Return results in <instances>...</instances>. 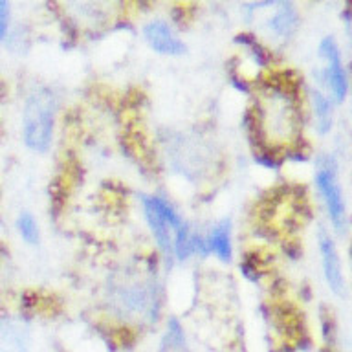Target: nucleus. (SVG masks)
<instances>
[{"label": "nucleus", "mask_w": 352, "mask_h": 352, "mask_svg": "<svg viewBox=\"0 0 352 352\" xmlns=\"http://www.w3.org/2000/svg\"><path fill=\"white\" fill-rule=\"evenodd\" d=\"M296 22V8L288 2H283V4H275V13L266 21V28L275 37H288L294 32Z\"/></svg>", "instance_id": "6e6552de"}, {"label": "nucleus", "mask_w": 352, "mask_h": 352, "mask_svg": "<svg viewBox=\"0 0 352 352\" xmlns=\"http://www.w3.org/2000/svg\"><path fill=\"white\" fill-rule=\"evenodd\" d=\"M312 107L316 116V125L321 134L330 131L332 126V103L330 99L319 90H312Z\"/></svg>", "instance_id": "1a4fd4ad"}, {"label": "nucleus", "mask_w": 352, "mask_h": 352, "mask_svg": "<svg viewBox=\"0 0 352 352\" xmlns=\"http://www.w3.org/2000/svg\"><path fill=\"white\" fill-rule=\"evenodd\" d=\"M164 351H178L180 346H184V334H182L180 327L176 321H170L169 330L164 338Z\"/></svg>", "instance_id": "9b49d317"}, {"label": "nucleus", "mask_w": 352, "mask_h": 352, "mask_svg": "<svg viewBox=\"0 0 352 352\" xmlns=\"http://www.w3.org/2000/svg\"><path fill=\"white\" fill-rule=\"evenodd\" d=\"M319 252H321L327 283L336 296H345V277H343V270H341L340 253L336 250L334 241L324 230L319 233Z\"/></svg>", "instance_id": "39448f33"}, {"label": "nucleus", "mask_w": 352, "mask_h": 352, "mask_svg": "<svg viewBox=\"0 0 352 352\" xmlns=\"http://www.w3.org/2000/svg\"><path fill=\"white\" fill-rule=\"evenodd\" d=\"M319 54L327 60L324 85L329 88L332 99L341 103L346 98V92H349V77H346V70L343 66V60H341L340 46H338L332 35L324 37L319 43Z\"/></svg>", "instance_id": "20e7f679"}, {"label": "nucleus", "mask_w": 352, "mask_h": 352, "mask_svg": "<svg viewBox=\"0 0 352 352\" xmlns=\"http://www.w3.org/2000/svg\"><path fill=\"white\" fill-rule=\"evenodd\" d=\"M16 228L21 231L22 239L28 242V244H38L41 242V231H38V224L35 217H33L30 211H22L16 219Z\"/></svg>", "instance_id": "9d476101"}, {"label": "nucleus", "mask_w": 352, "mask_h": 352, "mask_svg": "<svg viewBox=\"0 0 352 352\" xmlns=\"http://www.w3.org/2000/svg\"><path fill=\"white\" fill-rule=\"evenodd\" d=\"M10 10L11 6L4 0H0V43L4 41L8 35V28H10Z\"/></svg>", "instance_id": "f8f14e48"}, {"label": "nucleus", "mask_w": 352, "mask_h": 352, "mask_svg": "<svg viewBox=\"0 0 352 352\" xmlns=\"http://www.w3.org/2000/svg\"><path fill=\"white\" fill-rule=\"evenodd\" d=\"M204 255L213 253L220 261H230L231 258V224L228 220H222L214 224L208 236H202Z\"/></svg>", "instance_id": "0eeeda50"}, {"label": "nucleus", "mask_w": 352, "mask_h": 352, "mask_svg": "<svg viewBox=\"0 0 352 352\" xmlns=\"http://www.w3.org/2000/svg\"><path fill=\"white\" fill-rule=\"evenodd\" d=\"M55 112H57V99L50 88H37L30 94L24 107V142L32 151L46 153L54 138Z\"/></svg>", "instance_id": "f03ea898"}, {"label": "nucleus", "mask_w": 352, "mask_h": 352, "mask_svg": "<svg viewBox=\"0 0 352 352\" xmlns=\"http://www.w3.org/2000/svg\"><path fill=\"white\" fill-rule=\"evenodd\" d=\"M143 33H145V38L151 44V48L156 50L158 54L182 55L186 52L184 43L176 37L175 30L164 19H154V21L147 22L143 28Z\"/></svg>", "instance_id": "423d86ee"}, {"label": "nucleus", "mask_w": 352, "mask_h": 352, "mask_svg": "<svg viewBox=\"0 0 352 352\" xmlns=\"http://www.w3.org/2000/svg\"><path fill=\"white\" fill-rule=\"evenodd\" d=\"M318 189L321 192V198L324 200L327 206V213H329L332 224L340 233L346 231V208L345 198L341 192L340 180H338V167H336L334 160L330 156H323L319 162L318 175Z\"/></svg>", "instance_id": "7ed1b4c3"}, {"label": "nucleus", "mask_w": 352, "mask_h": 352, "mask_svg": "<svg viewBox=\"0 0 352 352\" xmlns=\"http://www.w3.org/2000/svg\"><path fill=\"white\" fill-rule=\"evenodd\" d=\"M143 211L156 244L165 257L184 261L195 253V233L178 211L162 197H143Z\"/></svg>", "instance_id": "f257e3e1"}]
</instances>
